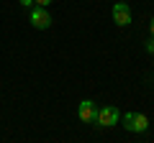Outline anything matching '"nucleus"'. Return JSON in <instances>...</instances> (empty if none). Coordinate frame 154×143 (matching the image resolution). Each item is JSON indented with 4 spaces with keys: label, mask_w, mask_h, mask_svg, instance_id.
Listing matches in <instances>:
<instances>
[{
    "label": "nucleus",
    "mask_w": 154,
    "mask_h": 143,
    "mask_svg": "<svg viewBox=\"0 0 154 143\" xmlns=\"http://www.w3.org/2000/svg\"><path fill=\"white\" fill-rule=\"evenodd\" d=\"M121 123L128 133H146L149 130V118L144 112H123Z\"/></svg>",
    "instance_id": "f257e3e1"
},
{
    "label": "nucleus",
    "mask_w": 154,
    "mask_h": 143,
    "mask_svg": "<svg viewBox=\"0 0 154 143\" xmlns=\"http://www.w3.org/2000/svg\"><path fill=\"white\" fill-rule=\"evenodd\" d=\"M28 21H31V26L36 28V31H46V28L51 26V16H49V10H46V8H41V5H33V8H31V16H28Z\"/></svg>",
    "instance_id": "f03ea898"
},
{
    "label": "nucleus",
    "mask_w": 154,
    "mask_h": 143,
    "mask_svg": "<svg viewBox=\"0 0 154 143\" xmlns=\"http://www.w3.org/2000/svg\"><path fill=\"white\" fill-rule=\"evenodd\" d=\"M118 120H121V112L116 110L113 105H103V107H98V125L110 128V125H118Z\"/></svg>",
    "instance_id": "7ed1b4c3"
},
{
    "label": "nucleus",
    "mask_w": 154,
    "mask_h": 143,
    "mask_svg": "<svg viewBox=\"0 0 154 143\" xmlns=\"http://www.w3.org/2000/svg\"><path fill=\"white\" fill-rule=\"evenodd\" d=\"M77 115L82 123H98V107H95L93 100H82L77 105Z\"/></svg>",
    "instance_id": "20e7f679"
},
{
    "label": "nucleus",
    "mask_w": 154,
    "mask_h": 143,
    "mask_svg": "<svg viewBox=\"0 0 154 143\" xmlns=\"http://www.w3.org/2000/svg\"><path fill=\"white\" fill-rule=\"evenodd\" d=\"M113 21H116V26L126 28L128 23H131V8H128L126 3H116L113 5Z\"/></svg>",
    "instance_id": "39448f33"
},
{
    "label": "nucleus",
    "mask_w": 154,
    "mask_h": 143,
    "mask_svg": "<svg viewBox=\"0 0 154 143\" xmlns=\"http://www.w3.org/2000/svg\"><path fill=\"white\" fill-rule=\"evenodd\" d=\"M54 0H33V5H41V8H46V5H51Z\"/></svg>",
    "instance_id": "423d86ee"
},
{
    "label": "nucleus",
    "mask_w": 154,
    "mask_h": 143,
    "mask_svg": "<svg viewBox=\"0 0 154 143\" xmlns=\"http://www.w3.org/2000/svg\"><path fill=\"white\" fill-rule=\"evenodd\" d=\"M146 51H149V54H154V36L146 41Z\"/></svg>",
    "instance_id": "0eeeda50"
},
{
    "label": "nucleus",
    "mask_w": 154,
    "mask_h": 143,
    "mask_svg": "<svg viewBox=\"0 0 154 143\" xmlns=\"http://www.w3.org/2000/svg\"><path fill=\"white\" fill-rule=\"evenodd\" d=\"M18 3H21L23 8H33V0H18Z\"/></svg>",
    "instance_id": "6e6552de"
},
{
    "label": "nucleus",
    "mask_w": 154,
    "mask_h": 143,
    "mask_svg": "<svg viewBox=\"0 0 154 143\" xmlns=\"http://www.w3.org/2000/svg\"><path fill=\"white\" fill-rule=\"evenodd\" d=\"M149 31H152V36H154V18H152V23H149Z\"/></svg>",
    "instance_id": "1a4fd4ad"
}]
</instances>
